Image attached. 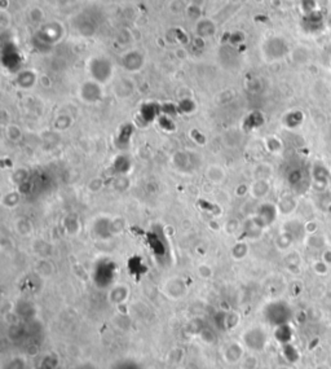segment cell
I'll return each instance as SVG.
<instances>
[{"label": "cell", "mask_w": 331, "mask_h": 369, "mask_svg": "<svg viewBox=\"0 0 331 369\" xmlns=\"http://www.w3.org/2000/svg\"><path fill=\"white\" fill-rule=\"evenodd\" d=\"M243 343L244 346L247 349L252 350V351H260L265 347V343H267V336L264 333L261 329H254L247 330L246 333L243 334Z\"/></svg>", "instance_id": "1"}, {"label": "cell", "mask_w": 331, "mask_h": 369, "mask_svg": "<svg viewBox=\"0 0 331 369\" xmlns=\"http://www.w3.org/2000/svg\"><path fill=\"white\" fill-rule=\"evenodd\" d=\"M244 356V350L243 345L239 342H230L225 346L224 351H222V358L228 364H238L243 359Z\"/></svg>", "instance_id": "2"}, {"label": "cell", "mask_w": 331, "mask_h": 369, "mask_svg": "<svg viewBox=\"0 0 331 369\" xmlns=\"http://www.w3.org/2000/svg\"><path fill=\"white\" fill-rule=\"evenodd\" d=\"M9 364L13 367L12 369H30L27 362L22 358H12L9 360Z\"/></svg>", "instance_id": "3"}, {"label": "cell", "mask_w": 331, "mask_h": 369, "mask_svg": "<svg viewBox=\"0 0 331 369\" xmlns=\"http://www.w3.org/2000/svg\"><path fill=\"white\" fill-rule=\"evenodd\" d=\"M280 369H290V368H287V367H283V368H280Z\"/></svg>", "instance_id": "4"}]
</instances>
